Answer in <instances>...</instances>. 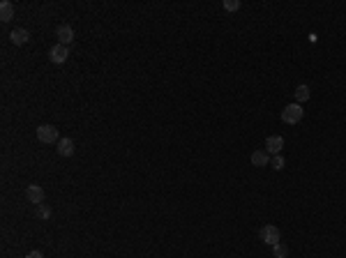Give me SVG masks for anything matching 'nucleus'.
I'll use <instances>...</instances> for the list:
<instances>
[{"label": "nucleus", "mask_w": 346, "mask_h": 258, "mask_svg": "<svg viewBox=\"0 0 346 258\" xmlns=\"http://www.w3.org/2000/svg\"><path fill=\"white\" fill-rule=\"evenodd\" d=\"M37 141L39 143H58L60 141V132L54 125H39L37 127Z\"/></svg>", "instance_id": "1"}, {"label": "nucleus", "mask_w": 346, "mask_h": 258, "mask_svg": "<svg viewBox=\"0 0 346 258\" xmlns=\"http://www.w3.org/2000/svg\"><path fill=\"white\" fill-rule=\"evenodd\" d=\"M302 116H305V111H302L300 104H289L282 111V120H284L286 125H298L302 120Z\"/></svg>", "instance_id": "2"}, {"label": "nucleus", "mask_w": 346, "mask_h": 258, "mask_svg": "<svg viewBox=\"0 0 346 258\" xmlns=\"http://www.w3.org/2000/svg\"><path fill=\"white\" fill-rule=\"evenodd\" d=\"M261 240L266 242L268 247H275V244H279V240H282V233H279V228H277V226H273V224H266V226L261 228Z\"/></svg>", "instance_id": "3"}, {"label": "nucleus", "mask_w": 346, "mask_h": 258, "mask_svg": "<svg viewBox=\"0 0 346 258\" xmlns=\"http://www.w3.org/2000/svg\"><path fill=\"white\" fill-rule=\"evenodd\" d=\"M67 58H70V46H62V44L51 46V51H49V60H51L54 65L67 63Z\"/></svg>", "instance_id": "4"}, {"label": "nucleus", "mask_w": 346, "mask_h": 258, "mask_svg": "<svg viewBox=\"0 0 346 258\" xmlns=\"http://www.w3.org/2000/svg\"><path fill=\"white\" fill-rule=\"evenodd\" d=\"M282 148H284V138H282V136L273 134V136H268V138H266V152L270 155V157L279 155V152H282Z\"/></svg>", "instance_id": "5"}, {"label": "nucleus", "mask_w": 346, "mask_h": 258, "mask_svg": "<svg viewBox=\"0 0 346 258\" xmlns=\"http://www.w3.org/2000/svg\"><path fill=\"white\" fill-rule=\"evenodd\" d=\"M26 196H28V201L33 205H42L44 203V196H46V191L39 185H28V189H26Z\"/></svg>", "instance_id": "6"}, {"label": "nucleus", "mask_w": 346, "mask_h": 258, "mask_svg": "<svg viewBox=\"0 0 346 258\" xmlns=\"http://www.w3.org/2000/svg\"><path fill=\"white\" fill-rule=\"evenodd\" d=\"M55 37H58V44L70 46L72 42H74V30H72L67 23H62V26H58V30H55Z\"/></svg>", "instance_id": "7"}, {"label": "nucleus", "mask_w": 346, "mask_h": 258, "mask_svg": "<svg viewBox=\"0 0 346 258\" xmlns=\"http://www.w3.org/2000/svg\"><path fill=\"white\" fill-rule=\"evenodd\" d=\"M9 39H12L14 46H23L28 39H30V33H28L26 28H14V30L9 33Z\"/></svg>", "instance_id": "8"}, {"label": "nucleus", "mask_w": 346, "mask_h": 258, "mask_svg": "<svg viewBox=\"0 0 346 258\" xmlns=\"http://www.w3.org/2000/svg\"><path fill=\"white\" fill-rule=\"evenodd\" d=\"M12 18H14V5H12L9 0H2V2H0V21L7 23Z\"/></svg>", "instance_id": "9"}, {"label": "nucleus", "mask_w": 346, "mask_h": 258, "mask_svg": "<svg viewBox=\"0 0 346 258\" xmlns=\"http://www.w3.org/2000/svg\"><path fill=\"white\" fill-rule=\"evenodd\" d=\"M58 155L60 157H72L74 155V141L72 138H60L58 141Z\"/></svg>", "instance_id": "10"}, {"label": "nucleus", "mask_w": 346, "mask_h": 258, "mask_svg": "<svg viewBox=\"0 0 346 258\" xmlns=\"http://www.w3.org/2000/svg\"><path fill=\"white\" fill-rule=\"evenodd\" d=\"M249 159H252L254 166H268V164H270V155H268L266 150H254Z\"/></svg>", "instance_id": "11"}, {"label": "nucleus", "mask_w": 346, "mask_h": 258, "mask_svg": "<svg viewBox=\"0 0 346 258\" xmlns=\"http://www.w3.org/2000/svg\"><path fill=\"white\" fill-rule=\"evenodd\" d=\"M293 95H295V99H298V104L307 102V99H310V86H298Z\"/></svg>", "instance_id": "12"}, {"label": "nucleus", "mask_w": 346, "mask_h": 258, "mask_svg": "<svg viewBox=\"0 0 346 258\" xmlns=\"http://www.w3.org/2000/svg\"><path fill=\"white\" fill-rule=\"evenodd\" d=\"M273 254H275V258H286V254H289V247L279 242V244H275V247H273Z\"/></svg>", "instance_id": "13"}, {"label": "nucleus", "mask_w": 346, "mask_h": 258, "mask_svg": "<svg viewBox=\"0 0 346 258\" xmlns=\"http://www.w3.org/2000/svg\"><path fill=\"white\" fill-rule=\"evenodd\" d=\"M270 164H273V169L275 171H282L284 169V157H282V155H275V157H270Z\"/></svg>", "instance_id": "14"}, {"label": "nucleus", "mask_w": 346, "mask_h": 258, "mask_svg": "<svg viewBox=\"0 0 346 258\" xmlns=\"http://www.w3.org/2000/svg\"><path fill=\"white\" fill-rule=\"evenodd\" d=\"M37 217H39V219H49V217H51V210H49L44 203L37 205Z\"/></svg>", "instance_id": "15"}, {"label": "nucleus", "mask_w": 346, "mask_h": 258, "mask_svg": "<svg viewBox=\"0 0 346 258\" xmlns=\"http://www.w3.org/2000/svg\"><path fill=\"white\" fill-rule=\"evenodd\" d=\"M224 9H229V12L240 9V0H224Z\"/></svg>", "instance_id": "16"}, {"label": "nucleus", "mask_w": 346, "mask_h": 258, "mask_svg": "<svg viewBox=\"0 0 346 258\" xmlns=\"http://www.w3.org/2000/svg\"><path fill=\"white\" fill-rule=\"evenodd\" d=\"M26 258H44V254H42V251H30V254H28V256Z\"/></svg>", "instance_id": "17"}]
</instances>
